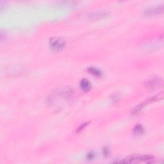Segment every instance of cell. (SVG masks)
Listing matches in <instances>:
<instances>
[{
    "label": "cell",
    "mask_w": 164,
    "mask_h": 164,
    "mask_svg": "<svg viewBox=\"0 0 164 164\" xmlns=\"http://www.w3.org/2000/svg\"><path fill=\"white\" fill-rule=\"evenodd\" d=\"M154 160V158L151 155H144V156H139V155H133L130 156L124 160L123 163H138V162H146V163H152Z\"/></svg>",
    "instance_id": "cell-1"
},
{
    "label": "cell",
    "mask_w": 164,
    "mask_h": 164,
    "mask_svg": "<svg viewBox=\"0 0 164 164\" xmlns=\"http://www.w3.org/2000/svg\"><path fill=\"white\" fill-rule=\"evenodd\" d=\"M95 157V154L94 152H90L87 154L86 158L87 160H93Z\"/></svg>",
    "instance_id": "cell-8"
},
{
    "label": "cell",
    "mask_w": 164,
    "mask_h": 164,
    "mask_svg": "<svg viewBox=\"0 0 164 164\" xmlns=\"http://www.w3.org/2000/svg\"><path fill=\"white\" fill-rule=\"evenodd\" d=\"M87 124H88V123H83V124L80 126H79V127L78 128V129H77V132H81L82 130H83L84 128H85L87 126Z\"/></svg>",
    "instance_id": "cell-10"
},
{
    "label": "cell",
    "mask_w": 164,
    "mask_h": 164,
    "mask_svg": "<svg viewBox=\"0 0 164 164\" xmlns=\"http://www.w3.org/2000/svg\"><path fill=\"white\" fill-rule=\"evenodd\" d=\"M162 98V96H160V95H158V96H153V97H151V98H148V99L144 101V102H142L140 104H138L137 107H135V108L132 111V113L133 114H138V113H139L142 111L143 108L146 107V105H148V104L152 103V102L157 101L159 100L160 99H161Z\"/></svg>",
    "instance_id": "cell-3"
},
{
    "label": "cell",
    "mask_w": 164,
    "mask_h": 164,
    "mask_svg": "<svg viewBox=\"0 0 164 164\" xmlns=\"http://www.w3.org/2000/svg\"><path fill=\"white\" fill-rule=\"evenodd\" d=\"M65 43L61 38L53 37L50 39L49 46L50 48L54 51H60L64 49Z\"/></svg>",
    "instance_id": "cell-2"
},
{
    "label": "cell",
    "mask_w": 164,
    "mask_h": 164,
    "mask_svg": "<svg viewBox=\"0 0 164 164\" xmlns=\"http://www.w3.org/2000/svg\"><path fill=\"white\" fill-rule=\"evenodd\" d=\"M163 12V7H157L147 10L145 14L148 15H155L162 14Z\"/></svg>",
    "instance_id": "cell-4"
},
{
    "label": "cell",
    "mask_w": 164,
    "mask_h": 164,
    "mask_svg": "<svg viewBox=\"0 0 164 164\" xmlns=\"http://www.w3.org/2000/svg\"><path fill=\"white\" fill-rule=\"evenodd\" d=\"M103 155L104 157H108L109 154H110V149L108 148H104L103 149Z\"/></svg>",
    "instance_id": "cell-9"
},
{
    "label": "cell",
    "mask_w": 164,
    "mask_h": 164,
    "mask_svg": "<svg viewBox=\"0 0 164 164\" xmlns=\"http://www.w3.org/2000/svg\"><path fill=\"white\" fill-rule=\"evenodd\" d=\"M133 133L136 135H140L144 132V129L140 124H137L133 128Z\"/></svg>",
    "instance_id": "cell-7"
},
{
    "label": "cell",
    "mask_w": 164,
    "mask_h": 164,
    "mask_svg": "<svg viewBox=\"0 0 164 164\" xmlns=\"http://www.w3.org/2000/svg\"><path fill=\"white\" fill-rule=\"evenodd\" d=\"M87 71L90 74L94 75V76H96V77H101V76H102V75H103L101 71L98 68H96V67H90L88 68Z\"/></svg>",
    "instance_id": "cell-6"
},
{
    "label": "cell",
    "mask_w": 164,
    "mask_h": 164,
    "mask_svg": "<svg viewBox=\"0 0 164 164\" xmlns=\"http://www.w3.org/2000/svg\"><path fill=\"white\" fill-rule=\"evenodd\" d=\"M80 89L84 92H88L91 89V84L87 79H83L79 83Z\"/></svg>",
    "instance_id": "cell-5"
}]
</instances>
